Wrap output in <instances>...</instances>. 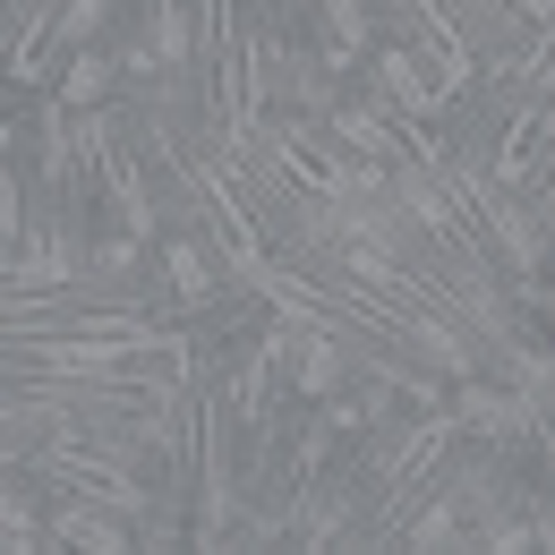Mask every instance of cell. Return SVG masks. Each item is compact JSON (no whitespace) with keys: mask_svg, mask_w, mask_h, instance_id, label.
<instances>
[{"mask_svg":"<svg viewBox=\"0 0 555 555\" xmlns=\"http://www.w3.org/2000/svg\"><path fill=\"white\" fill-rule=\"evenodd\" d=\"M61 94H69V103H103V94H112V61H103V52H77L69 77H61Z\"/></svg>","mask_w":555,"mask_h":555,"instance_id":"obj_1","label":"cell"}]
</instances>
